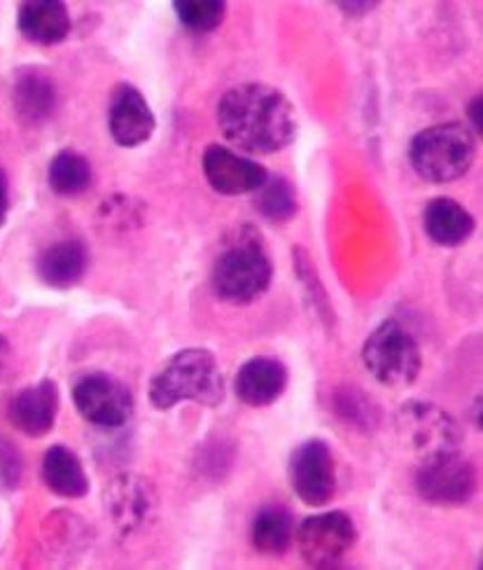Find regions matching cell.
Listing matches in <instances>:
<instances>
[{"instance_id": "ac0fdd59", "label": "cell", "mask_w": 483, "mask_h": 570, "mask_svg": "<svg viewBox=\"0 0 483 570\" xmlns=\"http://www.w3.org/2000/svg\"><path fill=\"white\" fill-rule=\"evenodd\" d=\"M89 267L87 246L78 239L57 242L45 248L36 263L38 278L55 291H68L78 285Z\"/></svg>"}, {"instance_id": "7402d4cb", "label": "cell", "mask_w": 483, "mask_h": 570, "mask_svg": "<svg viewBox=\"0 0 483 570\" xmlns=\"http://www.w3.org/2000/svg\"><path fill=\"white\" fill-rule=\"evenodd\" d=\"M91 166L87 157L76 150H61L52 157L50 169H47V183H50L52 193L59 197H80L91 185Z\"/></svg>"}, {"instance_id": "7a4b0ae2", "label": "cell", "mask_w": 483, "mask_h": 570, "mask_svg": "<svg viewBox=\"0 0 483 570\" xmlns=\"http://www.w3.org/2000/svg\"><path fill=\"white\" fill-rule=\"evenodd\" d=\"M272 278L274 263L262 234L253 225L229 232L210 274L215 295L227 304L244 306L267 293Z\"/></svg>"}, {"instance_id": "5b68a950", "label": "cell", "mask_w": 483, "mask_h": 570, "mask_svg": "<svg viewBox=\"0 0 483 570\" xmlns=\"http://www.w3.org/2000/svg\"><path fill=\"white\" fill-rule=\"evenodd\" d=\"M362 363L378 384L408 389L416 384L423 367L421 346L397 321H383L362 346Z\"/></svg>"}, {"instance_id": "8fae6325", "label": "cell", "mask_w": 483, "mask_h": 570, "mask_svg": "<svg viewBox=\"0 0 483 570\" xmlns=\"http://www.w3.org/2000/svg\"><path fill=\"white\" fill-rule=\"evenodd\" d=\"M289 484L308 508L327 505L336 493V463L327 442L306 440L289 456Z\"/></svg>"}, {"instance_id": "9c48e42d", "label": "cell", "mask_w": 483, "mask_h": 570, "mask_svg": "<svg viewBox=\"0 0 483 570\" xmlns=\"http://www.w3.org/2000/svg\"><path fill=\"white\" fill-rule=\"evenodd\" d=\"M72 402L85 421L99 428H122L134 416V395L108 372H87L72 384Z\"/></svg>"}, {"instance_id": "d6986e66", "label": "cell", "mask_w": 483, "mask_h": 570, "mask_svg": "<svg viewBox=\"0 0 483 570\" xmlns=\"http://www.w3.org/2000/svg\"><path fill=\"white\" fill-rule=\"evenodd\" d=\"M423 229L437 246L455 248V246H463L472 236L474 218L472 213L455 199L440 197V199H432L425 206Z\"/></svg>"}, {"instance_id": "4fadbf2b", "label": "cell", "mask_w": 483, "mask_h": 570, "mask_svg": "<svg viewBox=\"0 0 483 570\" xmlns=\"http://www.w3.org/2000/svg\"><path fill=\"white\" fill-rule=\"evenodd\" d=\"M157 120L140 89L119 82L110 97L108 131L119 148H138L155 134Z\"/></svg>"}, {"instance_id": "44dd1931", "label": "cell", "mask_w": 483, "mask_h": 570, "mask_svg": "<svg viewBox=\"0 0 483 570\" xmlns=\"http://www.w3.org/2000/svg\"><path fill=\"white\" fill-rule=\"evenodd\" d=\"M295 533H297L295 517L285 505L262 508L255 514L253 527H250L253 548L259 554H269V557L285 554L295 540Z\"/></svg>"}, {"instance_id": "52a82bcc", "label": "cell", "mask_w": 483, "mask_h": 570, "mask_svg": "<svg viewBox=\"0 0 483 570\" xmlns=\"http://www.w3.org/2000/svg\"><path fill=\"white\" fill-rule=\"evenodd\" d=\"M103 508L115 531L125 538L148 531L159 512V493L142 474L125 472L106 487Z\"/></svg>"}, {"instance_id": "8992f818", "label": "cell", "mask_w": 483, "mask_h": 570, "mask_svg": "<svg viewBox=\"0 0 483 570\" xmlns=\"http://www.w3.org/2000/svg\"><path fill=\"white\" fill-rule=\"evenodd\" d=\"M397 435L416 456L432 459L461 449V425L442 407L425 400H412L397 412Z\"/></svg>"}, {"instance_id": "603a6c76", "label": "cell", "mask_w": 483, "mask_h": 570, "mask_svg": "<svg viewBox=\"0 0 483 570\" xmlns=\"http://www.w3.org/2000/svg\"><path fill=\"white\" fill-rule=\"evenodd\" d=\"M255 208L262 213V218L269 223H289L299 210L297 193L293 183L283 176H269L257 193H255Z\"/></svg>"}, {"instance_id": "83f0119b", "label": "cell", "mask_w": 483, "mask_h": 570, "mask_svg": "<svg viewBox=\"0 0 483 570\" xmlns=\"http://www.w3.org/2000/svg\"><path fill=\"white\" fill-rule=\"evenodd\" d=\"M10 365H12V346H10L8 337L0 335V384L6 382Z\"/></svg>"}, {"instance_id": "9a60e30c", "label": "cell", "mask_w": 483, "mask_h": 570, "mask_svg": "<svg viewBox=\"0 0 483 570\" xmlns=\"http://www.w3.org/2000/svg\"><path fill=\"white\" fill-rule=\"evenodd\" d=\"M59 104V89L42 68H21L12 85V108L17 120L27 127H40L52 120Z\"/></svg>"}, {"instance_id": "4316f807", "label": "cell", "mask_w": 483, "mask_h": 570, "mask_svg": "<svg viewBox=\"0 0 483 570\" xmlns=\"http://www.w3.org/2000/svg\"><path fill=\"white\" fill-rule=\"evenodd\" d=\"M8 213H10V185L6 171L0 169V229L8 223Z\"/></svg>"}, {"instance_id": "30bf717a", "label": "cell", "mask_w": 483, "mask_h": 570, "mask_svg": "<svg viewBox=\"0 0 483 570\" xmlns=\"http://www.w3.org/2000/svg\"><path fill=\"white\" fill-rule=\"evenodd\" d=\"M416 491L430 505H465L476 491V470L461 451L425 459L416 472Z\"/></svg>"}, {"instance_id": "277c9868", "label": "cell", "mask_w": 483, "mask_h": 570, "mask_svg": "<svg viewBox=\"0 0 483 570\" xmlns=\"http://www.w3.org/2000/svg\"><path fill=\"white\" fill-rule=\"evenodd\" d=\"M476 155V140L470 127L444 122L418 131L408 146L414 171L427 183H453L463 178Z\"/></svg>"}, {"instance_id": "cb8c5ba5", "label": "cell", "mask_w": 483, "mask_h": 570, "mask_svg": "<svg viewBox=\"0 0 483 570\" xmlns=\"http://www.w3.org/2000/svg\"><path fill=\"white\" fill-rule=\"evenodd\" d=\"M174 10L183 27L195 33L215 31L227 17V3L223 0H178Z\"/></svg>"}, {"instance_id": "ba28073f", "label": "cell", "mask_w": 483, "mask_h": 570, "mask_svg": "<svg viewBox=\"0 0 483 570\" xmlns=\"http://www.w3.org/2000/svg\"><path fill=\"white\" fill-rule=\"evenodd\" d=\"M295 535L302 559L321 570L339 566L357 542L355 521L342 510L304 519Z\"/></svg>"}, {"instance_id": "6da1fadb", "label": "cell", "mask_w": 483, "mask_h": 570, "mask_svg": "<svg viewBox=\"0 0 483 570\" xmlns=\"http://www.w3.org/2000/svg\"><path fill=\"white\" fill-rule=\"evenodd\" d=\"M217 125L231 146L253 155H276L293 146L299 131L293 101L264 82H244L225 91L217 104Z\"/></svg>"}, {"instance_id": "f546056e", "label": "cell", "mask_w": 483, "mask_h": 570, "mask_svg": "<svg viewBox=\"0 0 483 570\" xmlns=\"http://www.w3.org/2000/svg\"><path fill=\"white\" fill-rule=\"evenodd\" d=\"M336 8L348 12L351 17H362V14H367V12L376 10V3H339Z\"/></svg>"}, {"instance_id": "e0dca14e", "label": "cell", "mask_w": 483, "mask_h": 570, "mask_svg": "<svg viewBox=\"0 0 483 570\" xmlns=\"http://www.w3.org/2000/svg\"><path fill=\"white\" fill-rule=\"evenodd\" d=\"M19 33L33 45L52 47L70 36V12L59 0H29L17 12Z\"/></svg>"}, {"instance_id": "2e32d148", "label": "cell", "mask_w": 483, "mask_h": 570, "mask_svg": "<svg viewBox=\"0 0 483 570\" xmlns=\"http://www.w3.org/2000/svg\"><path fill=\"white\" fill-rule=\"evenodd\" d=\"M287 389V367L267 355L240 365L234 379L236 397L248 407H269Z\"/></svg>"}, {"instance_id": "d4e9b609", "label": "cell", "mask_w": 483, "mask_h": 570, "mask_svg": "<svg viewBox=\"0 0 483 570\" xmlns=\"http://www.w3.org/2000/svg\"><path fill=\"white\" fill-rule=\"evenodd\" d=\"M23 480V459L12 440L0 435V493L17 491Z\"/></svg>"}, {"instance_id": "ffe728a7", "label": "cell", "mask_w": 483, "mask_h": 570, "mask_svg": "<svg viewBox=\"0 0 483 570\" xmlns=\"http://www.w3.org/2000/svg\"><path fill=\"white\" fill-rule=\"evenodd\" d=\"M42 482L59 498L78 501L89 493V478L76 451L55 444L42 459Z\"/></svg>"}, {"instance_id": "3957f363", "label": "cell", "mask_w": 483, "mask_h": 570, "mask_svg": "<svg viewBox=\"0 0 483 570\" xmlns=\"http://www.w3.org/2000/svg\"><path fill=\"white\" fill-rule=\"evenodd\" d=\"M150 402L168 412L180 402L217 407L225 400V376L215 355L206 348H185L171 355L150 382Z\"/></svg>"}, {"instance_id": "4dcf8cb0", "label": "cell", "mask_w": 483, "mask_h": 570, "mask_svg": "<svg viewBox=\"0 0 483 570\" xmlns=\"http://www.w3.org/2000/svg\"><path fill=\"white\" fill-rule=\"evenodd\" d=\"M474 423L476 428H481V400L474 402Z\"/></svg>"}, {"instance_id": "f1b7e54d", "label": "cell", "mask_w": 483, "mask_h": 570, "mask_svg": "<svg viewBox=\"0 0 483 570\" xmlns=\"http://www.w3.org/2000/svg\"><path fill=\"white\" fill-rule=\"evenodd\" d=\"M481 108H483L481 97H474V99L470 101V106H467V117H470L472 129H474L476 134H481V129H483V115H481Z\"/></svg>"}, {"instance_id": "5bb4252c", "label": "cell", "mask_w": 483, "mask_h": 570, "mask_svg": "<svg viewBox=\"0 0 483 570\" xmlns=\"http://www.w3.org/2000/svg\"><path fill=\"white\" fill-rule=\"evenodd\" d=\"M59 414V389L52 379L21 389L8 407L10 423L27 438H45Z\"/></svg>"}, {"instance_id": "484cf974", "label": "cell", "mask_w": 483, "mask_h": 570, "mask_svg": "<svg viewBox=\"0 0 483 570\" xmlns=\"http://www.w3.org/2000/svg\"><path fill=\"white\" fill-rule=\"evenodd\" d=\"M339 414L344 419H348L351 423L359 425V428H369L372 423H376V407L369 405V400L362 395L359 391H348V393H342L339 395Z\"/></svg>"}, {"instance_id": "7c38bea8", "label": "cell", "mask_w": 483, "mask_h": 570, "mask_svg": "<svg viewBox=\"0 0 483 570\" xmlns=\"http://www.w3.org/2000/svg\"><path fill=\"white\" fill-rule=\"evenodd\" d=\"M201 169L208 185L225 197L255 195L267 183L269 174L262 164L238 155L225 146H208L201 157Z\"/></svg>"}]
</instances>
